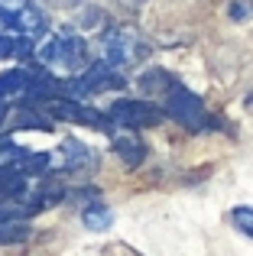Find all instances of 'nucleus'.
Masks as SVG:
<instances>
[{"label":"nucleus","instance_id":"obj_1","mask_svg":"<svg viewBox=\"0 0 253 256\" xmlns=\"http://www.w3.org/2000/svg\"><path fill=\"white\" fill-rule=\"evenodd\" d=\"M146 56H150V42L140 36L136 26H110L101 36V62L117 72L140 65Z\"/></svg>","mask_w":253,"mask_h":256},{"label":"nucleus","instance_id":"obj_2","mask_svg":"<svg viewBox=\"0 0 253 256\" xmlns=\"http://www.w3.org/2000/svg\"><path fill=\"white\" fill-rule=\"evenodd\" d=\"M166 114H169L176 124H182L185 130H192V133H204V130H214L218 126V120L208 114L204 100L198 98L195 91H188L185 84H178V82L166 91Z\"/></svg>","mask_w":253,"mask_h":256},{"label":"nucleus","instance_id":"obj_3","mask_svg":"<svg viewBox=\"0 0 253 256\" xmlns=\"http://www.w3.org/2000/svg\"><path fill=\"white\" fill-rule=\"evenodd\" d=\"M46 13L32 0H0V32L16 39H32L46 32Z\"/></svg>","mask_w":253,"mask_h":256},{"label":"nucleus","instance_id":"obj_4","mask_svg":"<svg viewBox=\"0 0 253 256\" xmlns=\"http://www.w3.org/2000/svg\"><path fill=\"white\" fill-rule=\"evenodd\" d=\"M39 62L49 65V68H58V72H78L82 65H88V46H84L82 36L75 32H58V36L46 39L39 46Z\"/></svg>","mask_w":253,"mask_h":256},{"label":"nucleus","instance_id":"obj_5","mask_svg":"<svg viewBox=\"0 0 253 256\" xmlns=\"http://www.w3.org/2000/svg\"><path fill=\"white\" fill-rule=\"evenodd\" d=\"M32 107H42L52 120H68V124H84V126H98V130H108L110 120L108 114L94 110L91 104H78L75 98H62V94H49V98H36Z\"/></svg>","mask_w":253,"mask_h":256},{"label":"nucleus","instance_id":"obj_6","mask_svg":"<svg viewBox=\"0 0 253 256\" xmlns=\"http://www.w3.org/2000/svg\"><path fill=\"white\" fill-rule=\"evenodd\" d=\"M166 114L159 107L146 104V100H114L108 110V120L120 130H143V126H156L162 124Z\"/></svg>","mask_w":253,"mask_h":256},{"label":"nucleus","instance_id":"obj_7","mask_svg":"<svg viewBox=\"0 0 253 256\" xmlns=\"http://www.w3.org/2000/svg\"><path fill=\"white\" fill-rule=\"evenodd\" d=\"M114 88H124V78L117 68L104 62H94L91 68H84L78 78H72L65 91L75 94V98H91V94H101V91H114Z\"/></svg>","mask_w":253,"mask_h":256},{"label":"nucleus","instance_id":"obj_8","mask_svg":"<svg viewBox=\"0 0 253 256\" xmlns=\"http://www.w3.org/2000/svg\"><path fill=\"white\" fill-rule=\"evenodd\" d=\"M58 166L65 172H94L98 169V152L91 146H84L82 140H65L58 146Z\"/></svg>","mask_w":253,"mask_h":256},{"label":"nucleus","instance_id":"obj_9","mask_svg":"<svg viewBox=\"0 0 253 256\" xmlns=\"http://www.w3.org/2000/svg\"><path fill=\"white\" fill-rule=\"evenodd\" d=\"M114 152L124 159L126 166H140V162L146 159V146H143V140L133 136L130 130H126V133H117V136H114Z\"/></svg>","mask_w":253,"mask_h":256},{"label":"nucleus","instance_id":"obj_10","mask_svg":"<svg viewBox=\"0 0 253 256\" xmlns=\"http://www.w3.org/2000/svg\"><path fill=\"white\" fill-rule=\"evenodd\" d=\"M32 84H36V75L26 68H16V72H6V75H0V98H13V94H26L32 91Z\"/></svg>","mask_w":253,"mask_h":256},{"label":"nucleus","instance_id":"obj_11","mask_svg":"<svg viewBox=\"0 0 253 256\" xmlns=\"http://www.w3.org/2000/svg\"><path fill=\"white\" fill-rule=\"evenodd\" d=\"M82 220H84V227H88V230H108L110 224H114V214H110V208L108 204H88L82 211Z\"/></svg>","mask_w":253,"mask_h":256},{"label":"nucleus","instance_id":"obj_12","mask_svg":"<svg viewBox=\"0 0 253 256\" xmlns=\"http://www.w3.org/2000/svg\"><path fill=\"white\" fill-rule=\"evenodd\" d=\"M23 192H26L23 175H16V172H10V169H0V204H6V201L20 198Z\"/></svg>","mask_w":253,"mask_h":256},{"label":"nucleus","instance_id":"obj_13","mask_svg":"<svg viewBox=\"0 0 253 256\" xmlns=\"http://www.w3.org/2000/svg\"><path fill=\"white\" fill-rule=\"evenodd\" d=\"M30 237V227L20 224V220H0V246L6 244H23Z\"/></svg>","mask_w":253,"mask_h":256},{"label":"nucleus","instance_id":"obj_14","mask_svg":"<svg viewBox=\"0 0 253 256\" xmlns=\"http://www.w3.org/2000/svg\"><path fill=\"white\" fill-rule=\"evenodd\" d=\"M230 224H234L244 237L253 240V208L250 204H237L234 211H230Z\"/></svg>","mask_w":253,"mask_h":256},{"label":"nucleus","instance_id":"obj_15","mask_svg":"<svg viewBox=\"0 0 253 256\" xmlns=\"http://www.w3.org/2000/svg\"><path fill=\"white\" fill-rule=\"evenodd\" d=\"M32 46L30 39H10L0 32V58H10V56H30Z\"/></svg>","mask_w":253,"mask_h":256},{"label":"nucleus","instance_id":"obj_16","mask_svg":"<svg viewBox=\"0 0 253 256\" xmlns=\"http://www.w3.org/2000/svg\"><path fill=\"white\" fill-rule=\"evenodd\" d=\"M250 13H253V6L247 4V0H237V4L230 6V16H234V20H247Z\"/></svg>","mask_w":253,"mask_h":256},{"label":"nucleus","instance_id":"obj_17","mask_svg":"<svg viewBox=\"0 0 253 256\" xmlns=\"http://www.w3.org/2000/svg\"><path fill=\"white\" fill-rule=\"evenodd\" d=\"M6 114H10V104H6L4 98H0V126H4V120H6Z\"/></svg>","mask_w":253,"mask_h":256},{"label":"nucleus","instance_id":"obj_18","mask_svg":"<svg viewBox=\"0 0 253 256\" xmlns=\"http://www.w3.org/2000/svg\"><path fill=\"white\" fill-rule=\"evenodd\" d=\"M124 4H143V0H124Z\"/></svg>","mask_w":253,"mask_h":256}]
</instances>
